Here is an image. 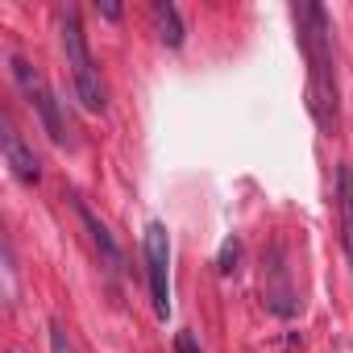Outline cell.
I'll list each match as a JSON object with an SVG mask.
<instances>
[{"label":"cell","instance_id":"6da1fadb","mask_svg":"<svg viewBox=\"0 0 353 353\" xmlns=\"http://www.w3.org/2000/svg\"><path fill=\"white\" fill-rule=\"evenodd\" d=\"M299 42L307 54V108L324 133L336 129L341 92H336V54H332V21L320 5H295Z\"/></svg>","mask_w":353,"mask_h":353},{"label":"cell","instance_id":"7a4b0ae2","mask_svg":"<svg viewBox=\"0 0 353 353\" xmlns=\"http://www.w3.org/2000/svg\"><path fill=\"white\" fill-rule=\"evenodd\" d=\"M59 38H63V54H67V67H71V83H75V96L88 112H104L108 108V88H104V75L92 59V46H88V34H83V21H79V9L75 5H63L59 9Z\"/></svg>","mask_w":353,"mask_h":353},{"label":"cell","instance_id":"3957f363","mask_svg":"<svg viewBox=\"0 0 353 353\" xmlns=\"http://www.w3.org/2000/svg\"><path fill=\"white\" fill-rule=\"evenodd\" d=\"M9 67H13V79H17L21 96H26V100H30V108L38 112L42 129L50 133V141L71 145V125L63 121V108H59V100H54V92H50V83H46V75H42L30 59H21V54H9Z\"/></svg>","mask_w":353,"mask_h":353},{"label":"cell","instance_id":"277c9868","mask_svg":"<svg viewBox=\"0 0 353 353\" xmlns=\"http://www.w3.org/2000/svg\"><path fill=\"white\" fill-rule=\"evenodd\" d=\"M141 245H145L150 303H154V316L166 320V316H170V237H166V225H162V221H150Z\"/></svg>","mask_w":353,"mask_h":353},{"label":"cell","instance_id":"5b68a950","mask_svg":"<svg viewBox=\"0 0 353 353\" xmlns=\"http://www.w3.org/2000/svg\"><path fill=\"white\" fill-rule=\"evenodd\" d=\"M0 150H5V162H9V170L17 174L21 183H38V179H42V162H38V154L26 145V137L17 133V125H13L9 112L0 117Z\"/></svg>","mask_w":353,"mask_h":353},{"label":"cell","instance_id":"8992f818","mask_svg":"<svg viewBox=\"0 0 353 353\" xmlns=\"http://www.w3.org/2000/svg\"><path fill=\"white\" fill-rule=\"evenodd\" d=\"M79 208V221H83V229H88V237H92V245H96V254H100V262L108 266V274H121L125 270V254H121V245H117V237H112V229L88 208V204H75Z\"/></svg>","mask_w":353,"mask_h":353},{"label":"cell","instance_id":"52a82bcc","mask_svg":"<svg viewBox=\"0 0 353 353\" xmlns=\"http://www.w3.org/2000/svg\"><path fill=\"white\" fill-rule=\"evenodd\" d=\"M266 303L270 312L279 316H291L295 312V291H291V279H287V258H283V245H270V262H266Z\"/></svg>","mask_w":353,"mask_h":353},{"label":"cell","instance_id":"ba28073f","mask_svg":"<svg viewBox=\"0 0 353 353\" xmlns=\"http://www.w3.org/2000/svg\"><path fill=\"white\" fill-rule=\"evenodd\" d=\"M336 216H341V245L353 266V166L349 162H341L336 170Z\"/></svg>","mask_w":353,"mask_h":353},{"label":"cell","instance_id":"9c48e42d","mask_svg":"<svg viewBox=\"0 0 353 353\" xmlns=\"http://www.w3.org/2000/svg\"><path fill=\"white\" fill-rule=\"evenodd\" d=\"M150 21H154V34H158V42L162 46H183V17H179V9L170 5V0H154L150 5Z\"/></svg>","mask_w":353,"mask_h":353},{"label":"cell","instance_id":"30bf717a","mask_svg":"<svg viewBox=\"0 0 353 353\" xmlns=\"http://www.w3.org/2000/svg\"><path fill=\"white\" fill-rule=\"evenodd\" d=\"M50 353H79L75 341H71V332L63 324H50Z\"/></svg>","mask_w":353,"mask_h":353},{"label":"cell","instance_id":"8fae6325","mask_svg":"<svg viewBox=\"0 0 353 353\" xmlns=\"http://www.w3.org/2000/svg\"><path fill=\"white\" fill-rule=\"evenodd\" d=\"M174 353H200L196 336H192V332H179V336H174Z\"/></svg>","mask_w":353,"mask_h":353},{"label":"cell","instance_id":"7c38bea8","mask_svg":"<svg viewBox=\"0 0 353 353\" xmlns=\"http://www.w3.org/2000/svg\"><path fill=\"white\" fill-rule=\"evenodd\" d=\"M100 13H104V17H121V5H112V0H104V5H100Z\"/></svg>","mask_w":353,"mask_h":353}]
</instances>
